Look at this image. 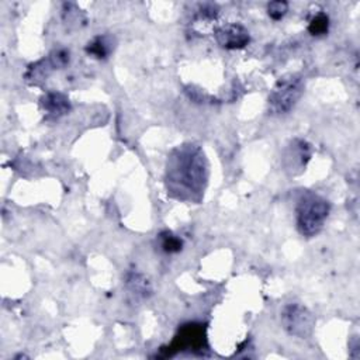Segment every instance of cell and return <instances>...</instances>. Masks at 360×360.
I'll list each match as a JSON object with an SVG mask.
<instances>
[{"label":"cell","instance_id":"cell-14","mask_svg":"<svg viewBox=\"0 0 360 360\" xmlns=\"http://www.w3.org/2000/svg\"><path fill=\"white\" fill-rule=\"evenodd\" d=\"M219 14V8L217 4H212V3H204V4H200L198 10H197V14H195V18L198 21H212L218 17Z\"/></svg>","mask_w":360,"mask_h":360},{"label":"cell","instance_id":"cell-7","mask_svg":"<svg viewBox=\"0 0 360 360\" xmlns=\"http://www.w3.org/2000/svg\"><path fill=\"white\" fill-rule=\"evenodd\" d=\"M217 44L225 49H242L250 42V34L242 24L221 25L214 31Z\"/></svg>","mask_w":360,"mask_h":360},{"label":"cell","instance_id":"cell-6","mask_svg":"<svg viewBox=\"0 0 360 360\" xmlns=\"http://www.w3.org/2000/svg\"><path fill=\"white\" fill-rule=\"evenodd\" d=\"M311 159V145L300 138L292 139L283 153V166L291 174H298L304 170Z\"/></svg>","mask_w":360,"mask_h":360},{"label":"cell","instance_id":"cell-13","mask_svg":"<svg viewBox=\"0 0 360 360\" xmlns=\"http://www.w3.org/2000/svg\"><path fill=\"white\" fill-rule=\"evenodd\" d=\"M48 59H49L51 65L53 66V69H62L69 63L70 52L66 48H56L49 53Z\"/></svg>","mask_w":360,"mask_h":360},{"label":"cell","instance_id":"cell-1","mask_svg":"<svg viewBox=\"0 0 360 360\" xmlns=\"http://www.w3.org/2000/svg\"><path fill=\"white\" fill-rule=\"evenodd\" d=\"M208 180V162L202 149L193 143L177 146L166 163L167 193L184 201H200Z\"/></svg>","mask_w":360,"mask_h":360},{"label":"cell","instance_id":"cell-3","mask_svg":"<svg viewBox=\"0 0 360 360\" xmlns=\"http://www.w3.org/2000/svg\"><path fill=\"white\" fill-rule=\"evenodd\" d=\"M304 80L300 75H287L277 80L269 94V111L274 115L288 114L304 93Z\"/></svg>","mask_w":360,"mask_h":360},{"label":"cell","instance_id":"cell-2","mask_svg":"<svg viewBox=\"0 0 360 360\" xmlns=\"http://www.w3.org/2000/svg\"><path fill=\"white\" fill-rule=\"evenodd\" d=\"M330 212V204L314 191H304L295 204V225L305 238L318 235Z\"/></svg>","mask_w":360,"mask_h":360},{"label":"cell","instance_id":"cell-15","mask_svg":"<svg viewBox=\"0 0 360 360\" xmlns=\"http://www.w3.org/2000/svg\"><path fill=\"white\" fill-rule=\"evenodd\" d=\"M288 11V3L284 0H276V1H270L267 4V14L271 20L278 21L281 20Z\"/></svg>","mask_w":360,"mask_h":360},{"label":"cell","instance_id":"cell-9","mask_svg":"<svg viewBox=\"0 0 360 360\" xmlns=\"http://www.w3.org/2000/svg\"><path fill=\"white\" fill-rule=\"evenodd\" d=\"M125 285L129 290V292L134 294L136 298L145 300L153 294V288L148 277L134 270L125 274Z\"/></svg>","mask_w":360,"mask_h":360},{"label":"cell","instance_id":"cell-10","mask_svg":"<svg viewBox=\"0 0 360 360\" xmlns=\"http://www.w3.org/2000/svg\"><path fill=\"white\" fill-rule=\"evenodd\" d=\"M84 49L93 58L104 60L114 51V39L110 35L100 34V35H96L91 41H89Z\"/></svg>","mask_w":360,"mask_h":360},{"label":"cell","instance_id":"cell-8","mask_svg":"<svg viewBox=\"0 0 360 360\" xmlns=\"http://www.w3.org/2000/svg\"><path fill=\"white\" fill-rule=\"evenodd\" d=\"M41 108L46 112V120H58L68 114L72 108L68 96L59 91H48L39 100Z\"/></svg>","mask_w":360,"mask_h":360},{"label":"cell","instance_id":"cell-4","mask_svg":"<svg viewBox=\"0 0 360 360\" xmlns=\"http://www.w3.org/2000/svg\"><path fill=\"white\" fill-rule=\"evenodd\" d=\"M163 349L165 356H172L179 352L202 353L207 350V329L198 322H188L179 328L172 343Z\"/></svg>","mask_w":360,"mask_h":360},{"label":"cell","instance_id":"cell-11","mask_svg":"<svg viewBox=\"0 0 360 360\" xmlns=\"http://www.w3.org/2000/svg\"><path fill=\"white\" fill-rule=\"evenodd\" d=\"M158 242H159V246L162 249V252L167 253V255H173V253H179L181 249H183V239L173 233L172 231H162L159 235H158Z\"/></svg>","mask_w":360,"mask_h":360},{"label":"cell","instance_id":"cell-5","mask_svg":"<svg viewBox=\"0 0 360 360\" xmlns=\"http://www.w3.org/2000/svg\"><path fill=\"white\" fill-rule=\"evenodd\" d=\"M281 325L290 336L307 339L312 335L315 316L305 305L290 302L281 309Z\"/></svg>","mask_w":360,"mask_h":360},{"label":"cell","instance_id":"cell-12","mask_svg":"<svg viewBox=\"0 0 360 360\" xmlns=\"http://www.w3.org/2000/svg\"><path fill=\"white\" fill-rule=\"evenodd\" d=\"M329 31V15L323 11L316 13L308 24V32L314 37L326 35Z\"/></svg>","mask_w":360,"mask_h":360}]
</instances>
